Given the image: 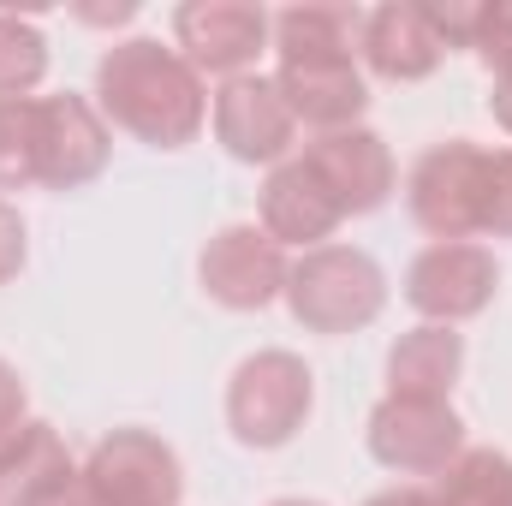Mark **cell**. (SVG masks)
<instances>
[{
  "instance_id": "1",
  "label": "cell",
  "mask_w": 512,
  "mask_h": 506,
  "mask_svg": "<svg viewBox=\"0 0 512 506\" xmlns=\"http://www.w3.org/2000/svg\"><path fill=\"white\" fill-rule=\"evenodd\" d=\"M96 114L149 149H185L209 126V84L203 72L161 36L108 42L96 60Z\"/></svg>"
},
{
  "instance_id": "2",
  "label": "cell",
  "mask_w": 512,
  "mask_h": 506,
  "mask_svg": "<svg viewBox=\"0 0 512 506\" xmlns=\"http://www.w3.org/2000/svg\"><path fill=\"white\" fill-rule=\"evenodd\" d=\"M286 310L310 334H328V340L358 334L387 310L382 262L358 245H316L286 274Z\"/></svg>"
},
{
  "instance_id": "3",
  "label": "cell",
  "mask_w": 512,
  "mask_h": 506,
  "mask_svg": "<svg viewBox=\"0 0 512 506\" xmlns=\"http://www.w3.org/2000/svg\"><path fill=\"white\" fill-rule=\"evenodd\" d=\"M310 411H316V376L286 346L251 352L227 381V429L239 447H256V453L286 447L310 423Z\"/></svg>"
},
{
  "instance_id": "4",
  "label": "cell",
  "mask_w": 512,
  "mask_h": 506,
  "mask_svg": "<svg viewBox=\"0 0 512 506\" xmlns=\"http://www.w3.org/2000/svg\"><path fill=\"white\" fill-rule=\"evenodd\" d=\"M483 179H489V143L441 137L405 173V215L429 233V245L483 239Z\"/></svg>"
},
{
  "instance_id": "5",
  "label": "cell",
  "mask_w": 512,
  "mask_h": 506,
  "mask_svg": "<svg viewBox=\"0 0 512 506\" xmlns=\"http://www.w3.org/2000/svg\"><path fill=\"white\" fill-rule=\"evenodd\" d=\"M364 447L393 477H441L465 453V417L453 411V399H393V393H382V405L364 423Z\"/></svg>"
},
{
  "instance_id": "6",
  "label": "cell",
  "mask_w": 512,
  "mask_h": 506,
  "mask_svg": "<svg viewBox=\"0 0 512 506\" xmlns=\"http://www.w3.org/2000/svg\"><path fill=\"white\" fill-rule=\"evenodd\" d=\"M501 292V262L477 239H447V245H423L405 268V304L423 322L459 328L471 316H483Z\"/></svg>"
},
{
  "instance_id": "7",
  "label": "cell",
  "mask_w": 512,
  "mask_h": 506,
  "mask_svg": "<svg viewBox=\"0 0 512 506\" xmlns=\"http://www.w3.org/2000/svg\"><path fill=\"white\" fill-rule=\"evenodd\" d=\"M78 471L102 506H179V495H185V465L155 429L102 435Z\"/></svg>"
},
{
  "instance_id": "8",
  "label": "cell",
  "mask_w": 512,
  "mask_h": 506,
  "mask_svg": "<svg viewBox=\"0 0 512 506\" xmlns=\"http://www.w3.org/2000/svg\"><path fill=\"white\" fill-rule=\"evenodd\" d=\"M274 42V12L251 0H185L173 6V48L203 78H245Z\"/></svg>"
},
{
  "instance_id": "9",
  "label": "cell",
  "mask_w": 512,
  "mask_h": 506,
  "mask_svg": "<svg viewBox=\"0 0 512 506\" xmlns=\"http://www.w3.org/2000/svg\"><path fill=\"white\" fill-rule=\"evenodd\" d=\"M286 274H292V256L256 221L221 227L197 256V280L221 310H268L274 298H286Z\"/></svg>"
},
{
  "instance_id": "10",
  "label": "cell",
  "mask_w": 512,
  "mask_h": 506,
  "mask_svg": "<svg viewBox=\"0 0 512 506\" xmlns=\"http://www.w3.org/2000/svg\"><path fill=\"white\" fill-rule=\"evenodd\" d=\"M36 155H42V191H84L108 173L114 126L96 114L90 96H36Z\"/></svg>"
},
{
  "instance_id": "11",
  "label": "cell",
  "mask_w": 512,
  "mask_h": 506,
  "mask_svg": "<svg viewBox=\"0 0 512 506\" xmlns=\"http://www.w3.org/2000/svg\"><path fill=\"white\" fill-rule=\"evenodd\" d=\"M298 161L316 173V185L334 197V209L352 221V215H376L393 185H399V167H393V149L382 143V131L370 126H346V131H322L298 149Z\"/></svg>"
},
{
  "instance_id": "12",
  "label": "cell",
  "mask_w": 512,
  "mask_h": 506,
  "mask_svg": "<svg viewBox=\"0 0 512 506\" xmlns=\"http://www.w3.org/2000/svg\"><path fill=\"white\" fill-rule=\"evenodd\" d=\"M209 120H215L221 149L245 167H280L298 149V120H292L286 96L274 90V78H262V72L227 78L209 102Z\"/></svg>"
},
{
  "instance_id": "13",
  "label": "cell",
  "mask_w": 512,
  "mask_h": 506,
  "mask_svg": "<svg viewBox=\"0 0 512 506\" xmlns=\"http://www.w3.org/2000/svg\"><path fill=\"white\" fill-rule=\"evenodd\" d=\"M274 90L286 96L298 131H346L364 120L370 108V84L358 54H310V60H280L274 66Z\"/></svg>"
},
{
  "instance_id": "14",
  "label": "cell",
  "mask_w": 512,
  "mask_h": 506,
  "mask_svg": "<svg viewBox=\"0 0 512 506\" xmlns=\"http://www.w3.org/2000/svg\"><path fill=\"white\" fill-rule=\"evenodd\" d=\"M340 209H334V197L316 185V173L292 155V161H280V167H268V179H262V197H256V227L280 245V251H316V245H334V233H340Z\"/></svg>"
},
{
  "instance_id": "15",
  "label": "cell",
  "mask_w": 512,
  "mask_h": 506,
  "mask_svg": "<svg viewBox=\"0 0 512 506\" xmlns=\"http://www.w3.org/2000/svg\"><path fill=\"white\" fill-rule=\"evenodd\" d=\"M441 60H447V42L423 18V0H387L376 12H364L358 66H370L376 78H387V84H423V78L441 72Z\"/></svg>"
},
{
  "instance_id": "16",
  "label": "cell",
  "mask_w": 512,
  "mask_h": 506,
  "mask_svg": "<svg viewBox=\"0 0 512 506\" xmlns=\"http://www.w3.org/2000/svg\"><path fill=\"white\" fill-rule=\"evenodd\" d=\"M459 370H465V334L441 322H417L387 352V393L393 399H453Z\"/></svg>"
},
{
  "instance_id": "17",
  "label": "cell",
  "mask_w": 512,
  "mask_h": 506,
  "mask_svg": "<svg viewBox=\"0 0 512 506\" xmlns=\"http://www.w3.org/2000/svg\"><path fill=\"white\" fill-rule=\"evenodd\" d=\"M66 477H78V459L66 453V441H60L54 423L24 417L0 441V506H36L48 489H60Z\"/></svg>"
},
{
  "instance_id": "18",
  "label": "cell",
  "mask_w": 512,
  "mask_h": 506,
  "mask_svg": "<svg viewBox=\"0 0 512 506\" xmlns=\"http://www.w3.org/2000/svg\"><path fill=\"white\" fill-rule=\"evenodd\" d=\"M364 12L358 6H286L274 12V54L280 60H310V54H358Z\"/></svg>"
},
{
  "instance_id": "19",
  "label": "cell",
  "mask_w": 512,
  "mask_h": 506,
  "mask_svg": "<svg viewBox=\"0 0 512 506\" xmlns=\"http://www.w3.org/2000/svg\"><path fill=\"white\" fill-rule=\"evenodd\" d=\"M435 506H512V453L501 447H465L435 483H429Z\"/></svg>"
},
{
  "instance_id": "20",
  "label": "cell",
  "mask_w": 512,
  "mask_h": 506,
  "mask_svg": "<svg viewBox=\"0 0 512 506\" xmlns=\"http://www.w3.org/2000/svg\"><path fill=\"white\" fill-rule=\"evenodd\" d=\"M42 78H48V36L30 18L0 12V102L36 96Z\"/></svg>"
},
{
  "instance_id": "21",
  "label": "cell",
  "mask_w": 512,
  "mask_h": 506,
  "mask_svg": "<svg viewBox=\"0 0 512 506\" xmlns=\"http://www.w3.org/2000/svg\"><path fill=\"white\" fill-rule=\"evenodd\" d=\"M42 185V155H36V96L0 102V191H30Z\"/></svg>"
},
{
  "instance_id": "22",
  "label": "cell",
  "mask_w": 512,
  "mask_h": 506,
  "mask_svg": "<svg viewBox=\"0 0 512 506\" xmlns=\"http://www.w3.org/2000/svg\"><path fill=\"white\" fill-rule=\"evenodd\" d=\"M471 54H477L495 78H512V0H483Z\"/></svg>"
},
{
  "instance_id": "23",
  "label": "cell",
  "mask_w": 512,
  "mask_h": 506,
  "mask_svg": "<svg viewBox=\"0 0 512 506\" xmlns=\"http://www.w3.org/2000/svg\"><path fill=\"white\" fill-rule=\"evenodd\" d=\"M483 239H512V149H489V179H483Z\"/></svg>"
},
{
  "instance_id": "24",
  "label": "cell",
  "mask_w": 512,
  "mask_h": 506,
  "mask_svg": "<svg viewBox=\"0 0 512 506\" xmlns=\"http://www.w3.org/2000/svg\"><path fill=\"white\" fill-rule=\"evenodd\" d=\"M477 12H483V0H423V18L435 24V36L447 42V54L453 48H471V36H477Z\"/></svg>"
},
{
  "instance_id": "25",
  "label": "cell",
  "mask_w": 512,
  "mask_h": 506,
  "mask_svg": "<svg viewBox=\"0 0 512 506\" xmlns=\"http://www.w3.org/2000/svg\"><path fill=\"white\" fill-rule=\"evenodd\" d=\"M24 256H30V233H24V215L0 197V286L6 280H18V268H24Z\"/></svg>"
},
{
  "instance_id": "26",
  "label": "cell",
  "mask_w": 512,
  "mask_h": 506,
  "mask_svg": "<svg viewBox=\"0 0 512 506\" xmlns=\"http://www.w3.org/2000/svg\"><path fill=\"white\" fill-rule=\"evenodd\" d=\"M24 417H30V411H24V381H18V370L0 358V441H6Z\"/></svg>"
},
{
  "instance_id": "27",
  "label": "cell",
  "mask_w": 512,
  "mask_h": 506,
  "mask_svg": "<svg viewBox=\"0 0 512 506\" xmlns=\"http://www.w3.org/2000/svg\"><path fill=\"white\" fill-rule=\"evenodd\" d=\"M36 506H102V501L90 495V483H84V471H78V477H66L60 489H48Z\"/></svg>"
},
{
  "instance_id": "28",
  "label": "cell",
  "mask_w": 512,
  "mask_h": 506,
  "mask_svg": "<svg viewBox=\"0 0 512 506\" xmlns=\"http://www.w3.org/2000/svg\"><path fill=\"white\" fill-rule=\"evenodd\" d=\"M489 114H495V126L512 137V78H495V90H489Z\"/></svg>"
},
{
  "instance_id": "29",
  "label": "cell",
  "mask_w": 512,
  "mask_h": 506,
  "mask_svg": "<svg viewBox=\"0 0 512 506\" xmlns=\"http://www.w3.org/2000/svg\"><path fill=\"white\" fill-rule=\"evenodd\" d=\"M364 506H435V501H429V489H405V483H399V489H382V495H370Z\"/></svg>"
},
{
  "instance_id": "30",
  "label": "cell",
  "mask_w": 512,
  "mask_h": 506,
  "mask_svg": "<svg viewBox=\"0 0 512 506\" xmlns=\"http://www.w3.org/2000/svg\"><path fill=\"white\" fill-rule=\"evenodd\" d=\"M78 18H84V24H131L137 6H131V0H120V6H84Z\"/></svg>"
},
{
  "instance_id": "31",
  "label": "cell",
  "mask_w": 512,
  "mask_h": 506,
  "mask_svg": "<svg viewBox=\"0 0 512 506\" xmlns=\"http://www.w3.org/2000/svg\"><path fill=\"white\" fill-rule=\"evenodd\" d=\"M268 506H322V501H304V495H286V501H268Z\"/></svg>"
}]
</instances>
